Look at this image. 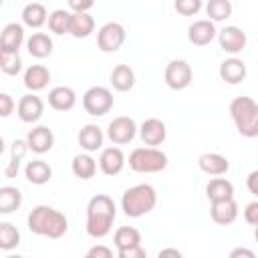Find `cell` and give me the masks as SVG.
<instances>
[{
	"label": "cell",
	"instance_id": "cell-3",
	"mask_svg": "<svg viewBox=\"0 0 258 258\" xmlns=\"http://www.w3.org/2000/svg\"><path fill=\"white\" fill-rule=\"evenodd\" d=\"M157 204V194L153 185L149 183H139L129 189H125L121 198V208L129 218H139L143 214H149Z\"/></svg>",
	"mask_w": 258,
	"mask_h": 258
},
{
	"label": "cell",
	"instance_id": "cell-23",
	"mask_svg": "<svg viewBox=\"0 0 258 258\" xmlns=\"http://www.w3.org/2000/svg\"><path fill=\"white\" fill-rule=\"evenodd\" d=\"M111 85H113L115 91H121V93L133 89V85H135V73H133V69L129 64H117L111 71Z\"/></svg>",
	"mask_w": 258,
	"mask_h": 258
},
{
	"label": "cell",
	"instance_id": "cell-36",
	"mask_svg": "<svg viewBox=\"0 0 258 258\" xmlns=\"http://www.w3.org/2000/svg\"><path fill=\"white\" fill-rule=\"evenodd\" d=\"M20 69H22V58L18 52H2L0 50V71L4 75L14 77L20 73Z\"/></svg>",
	"mask_w": 258,
	"mask_h": 258
},
{
	"label": "cell",
	"instance_id": "cell-37",
	"mask_svg": "<svg viewBox=\"0 0 258 258\" xmlns=\"http://www.w3.org/2000/svg\"><path fill=\"white\" fill-rule=\"evenodd\" d=\"M173 6H175V10H177L181 16H194V14L200 12L202 0H175Z\"/></svg>",
	"mask_w": 258,
	"mask_h": 258
},
{
	"label": "cell",
	"instance_id": "cell-46",
	"mask_svg": "<svg viewBox=\"0 0 258 258\" xmlns=\"http://www.w3.org/2000/svg\"><path fill=\"white\" fill-rule=\"evenodd\" d=\"M4 153V139H2V135H0V155Z\"/></svg>",
	"mask_w": 258,
	"mask_h": 258
},
{
	"label": "cell",
	"instance_id": "cell-35",
	"mask_svg": "<svg viewBox=\"0 0 258 258\" xmlns=\"http://www.w3.org/2000/svg\"><path fill=\"white\" fill-rule=\"evenodd\" d=\"M20 244V232L10 222H0V248L12 250Z\"/></svg>",
	"mask_w": 258,
	"mask_h": 258
},
{
	"label": "cell",
	"instance_id": "cell-5",
	"mask_svg": "<svg viewBox=\"0 0 258 258\" xmlns=\"http://www.w3.org/2000/svg\"><path fill=\"white\" fill-rule=\"evenodd\" d=\"M129 167L137 173H155L167 167V155L157 147H135L129 153Z\"/></svg>",
	"mask_w": 258,
	"mask_h": 258
},
{
	"label": "cell",
	"instance_id": "cell-19",
	"mask_svg": "<svg viewBox=\"0 0 258 258\" xmlns=\"http://www.w3.org/2000/svg\"><path fill=\"white\" fill-rule=\"evenodd\" d=\"M77 103V95L71 87H54L50 89L48 93V105L54 109V111H71Z\"/></svg>",
	"mask_w": 258,
	"mask_h": 258
},
{
	"label": "cell",
	"instance_id": "cell-14",
	"mask_svg": "<svg viewBox=\"0 0 258 258\" xmlns=\"http://www.w3.org/2000/svg\"><path fill=\"white\" fill-rule=\"evenodd\" d=\"M139 133H141V139H143L145 145L155 147V145H161V143L165 141L167 129H165V123H163V121L151 117V119H145V121L141 123Z\"/></svg>",
	"mask_w": 258,
	"mask_h": 258
},
{
	"label": "cell",
	"instance_id": "cell-10",
	"mask_svg": "<svg viewBox=\"0 0 258 258\" xmlns=\"http://www.w3.org/2000/svg\"><path fill=\"white\" fill-rule=\"evenodd\" d=\"M16 111H18V117L24 121V123H34L42 117V111H44V103L40 97L36 95H24L20 97L18 105H16Z\"/></svg>",
	"mask_w": 258,
	"mask_h": 258
},
{
	"label": "cell",
	"instance_id": "cell-12",
	"mask_svg": "<svg viewBox=\"0 0 258 258\" xmlns=\"http://www.w3.org/2000/svg\"><path fill=\"white\" fill-rule=\"evenodd\" d=\"M210 216L216 224L220 226H228L232 224L236 218H238V204L234 198H228V200H218V202H212V208H210Z\"/></svg>",
	"mask_w": 258,
	"mask_h": 258
},
{
	"label": "cell",
	"instance_id": "cell-21",
	"mask_svg": "<svg viewBox=\"0 0 258 258\" xmlns=\"http://www.w3.org/2000/svg\"><path fill=\"white\" fill-rule=\"evenodd\" d=\"M95 30V20L87 12H73L69 22V34L75 38H87Z\"/></svg>",
	"mask_w": 258,
	"mask_h": 258
},
{
	"label": "cell",
	"instance_id": "cell-45",
	"mask_svg": "<svg viewBox=\"0 0 258 258\" xmlns=\"http://www.w3.org/2000/svg\"><path fill=\"white\" fill-rule=\"evenodd\" d=\"M159 258H181V252L177 248H165L159 250Z\"/></svg>",
	"mask_w": 258,
	"mask_h": 258
},
{
	"label": "cell",
	"instance_id": "cell-40",
	"mask_svg": "<svg viewBox=\"0 0 258 258\" xmlns=\"http://www.w3.org/2000/svg\"><path fill=\"white\" fill-rule=\"evenodd\" d=\"M244 220L250 224V226H256L258 224V202H250L244 210Z\"/></svg>",
	"mask_w": 258,
	"mask_h": 258
},
{
	"label": "cell",
	"instance_id": "cell-16",
	"mask_svg": "<svg viewBox=\"0 0 258 258\" xmlns=\"http://www.w3.org/2000/svg\"><path fill=\"white\" fill-rule=\"evenodd\" d=\"M24 40V28L18 22H10L4 26L0 34V50L2 52H18L20 44Z\"/></svg>",
	"mask_w": 258,
	"mask_h": 258
},
{
	"label": "cell",
	"instance_id": "cell-18",
	"mask_svg": "<svg viewBox=\"0 0 258 258\" xmlns=\"http://www.w3.org/2000/svg\"><path fill=\"white\" fill-rule=\"evenodd\" d=\"M220 79L230 83V85H236V83H242L246 79V64L242 58H226L222 64H220Z\"/></svg>",
	"mask_w": 258,
	"mask_h": 258
},
{
	"label": "cell",
	"instance_id": "cell-32",
	"mask_svg": "<svg viewBox=\"0 0 258 258\" xmlns=\"http://www.w3.org/2000/svg\"><path fill=\"white\" fill-rule=\"evenodd\" d=\"M113 240H115V246H117L119 250H123V248L141 244V234H139V230L133 228V226H121V228L115 232Z\"/></svg>",
	"mask_w": 258,
	"mask_h": 258
},
{
	"label": "cell",
	"instance_id": "cell-29",
	"mask_svg": "<svg viewBox=\"0 0 258 258\" xmlns=\"http://www.w3.org/2000/svg\"><path fill=\"white\" fill-rule=\"evenodd\" d=\"M26 151H28V143L24 139H14V143L10 147V161L4 169L6 177H16L18 175V167H20V161L24 159Z\"/></svg>",
	"mask_w": 258,
	"mask_h": 258
},
{
	"label": "cell",
	"instance_id": "cell-13",
	"mask_svg": "<svg viewBox=\"0 0 258 258\" xmlns=\"http://www.w3.org/2000/svg\"><path fill=\"white\" fill-rule=\"evenodd\" d=\"M218 38H220V46L226 52H232V54L244 50L246 40H248L246 38V32L242 28H238V26H226V28H222L220 34H218Z\"/></svg>",
	"mask_w": 258,
	"mask_h": 258
},
{
	"label": "cell",
	"instance_id": "cell-34",
	"mask_svg": "<svg viewBox=\"0 0 258 258\" xmlns=\"http://www.w3.org/2000/svg\"><path fill=\"white\" fill-rule=\"evenodd\" d=\"M206 12L210 16V20H226L232 16V2L230 0H208L206 4Z\"/></svg>",
	"mask_w": 258,
	"mask_h": 258
},
{
	"label": "cell",
	"instance_id": "cell-25",
	"mask_svg": "<svg viewBox=\"0 0 258 258\" xmlns=\"http://www.w3.org/2000/svg\"><path fill=\"white\" fill-rule=\"evenodd\" d=\"M79 145L87 151H97L103 145V131L101 127L89 123L79 131Z\"/></svg>",
	"mask_w": 258,
	"mask_h": 258
},
{
	"label": "cell",
	"instance_id": "cell-2",
	"mask_svg": "<svg viewBox=\"0 0 258 258\" xmlns=\"http://www.w3.org/2000/svg\"><path fill=\"white\" fill-rule=\"evenodd\" d=\"M28 230L32 234L56 240L67 234L69 222H67L64 214H60L58 210H54L50 206H36L28 214Z\"/></svg>",
	"mask_w": 258,
	"mask_h": 258
},
{
	"label": "cell",
	"instance_id": "cell-41",
	"mask_svg": "<svg viewBox=\"0 0 258 258\" xmlns=\"http://www.w3.org/2000/svg\"><path fill=\"white\" fill-rule=\"evenodd\" d=\"M111 256H113V252L107 246H93L87 252V258H111Z\"/></svg>",
	"mask_w": 258,
	"mask_h": 258
},
{
	"label": "cell",
	"instance_id": "cell-20",
	"mask_svg": "<svg viewBox=\"0 0 258 258\" xmlns=\"http://www.w3.org/2000/svg\"><path fill=\"white\" fill-rule=\"evenodd\" d=\"M198 165L208 175H222L230 169V161L220 153H202L198 157Z\"/></svg>",
	"mask_w": 258,
	"mask_h": 258
},
{
	"label": "cell",
	"instance_id": "cell-33",
	"mask_svg": "<svg viewBox=\"0 0 258 258\" xmlns=\"http://www.w3.org/2000/svg\"><path fill=\"white\" fill-rule=\"evenodd\" d=\"M69 22H71V12L56 8L48 14V28L54 34H69Z\"/></svg>",
	"mask_w": 258,
	"mask_h": 258
},
{
	"label": "cell",
	"instance_id": "cell-15",
	"mask_svg": "<svg viewBox=\"0 0 258 258\" xmlns=\"http://www.w3.org/2000/svg\"><path fill=\"white\" fill-rule=\"evenodd\" d=\"M26 143H28V149H32L34 153H46L52 149V143H54V135L48 127L44 125H38L34 129H30L28 137H26Z\"/></svg>",
	"mask_w": 258,
	"mask_h": 258
},
{
	"label": "cell",
	"instance_id": "cell-27",
	"mask_svg": "<svg viewBox=\"0 0 258 258\" xmlns=\"http://www.w3.org/2000/svg\"><path fill=\"white\" fill-rule=\"evenodd\" d=\"M24 173H26V179H28L30 183L42 185V183H46V181L50 179L52 169H50V165H48L46 161H42V159H34V161H28Z\"/></svg>",
	"mask_w": 258,
	"mask_h": 258
},
{
	"label": "cell",
	"instance_id": "cell-43",
	"mask_svg": "<svg viewBox=\"0 0 258 258\" xmlns=\"http://www.w3.org/2000/svg\"><path fill=\"white\" fill-rule=\"evenodd\" d=\"M246 183H248V189H250V194H252V196H258V169L250 171V175H248Z\"/></svg>",
	"mask_w": 258,
	"mask_h": 258
},
{
	"label": "cell",
	"instance_id": "cell-26",
	"mask_svg": "<svg viewBox=\"0 0 258 258\" xmlns=\"http://www.w3.org/2000/svg\"><path fill=\"white\" fill-rule=\"evenodd\" d=\"M26 46H28V52H30L34 58H46V56H50V52H52V40H50V36L44 34V32H34V34L28 38Z\"/></svg>",
	"mask_w": 258,
	"mask_h": 258
},
{
	"label": "cell",
	"instance_id": "cell-6",
	"mask_svg": "<svg viewBox=\"0 0 258 258\" xmlns=\"http://www.w3.org/2000/svg\"><path fill=\"white\" fill-rule=\"evenodd\" d=\"M83 107L89 115H105L113 107V93L107 87H91L83 95Z\"/></svg>",
	"mask_w": 258,
	"mask_h": 258
},
{
	"label": "cell",
	"instance_id": "cell-31",
	"mask_svg": "<svg viewBox=\"0 0 258 258\" xmlns=\"http://www.w3.org/2000/svg\"><path fill=\"white\" fill-rule=\"evenodd\" d=\"M71 167H73V173H75L77 177H81V179H89V177H93L95 171H97V163H95V159H93L91 155H85V153L75 155Z\"/></svg>",
	"mask_w": 258,
	"mask_h": 258
},
{
	"label": "cell",
	"instance_id": "cell-38",
	"mask_svg": "<svg viewBox=\"0 0 258 258\" xmlns=\"http://www.w3.org/2000/svg\"><path fill=\"white\" fill-rule=\"evenodd\" d=\"M145 256H147V252L141 248V244L119 250V258H145Z\"/></svg>",
	"mask_w": 258,
	"mask_h": 258
},
{
	"label": "cell",
	"instance_id": "cell-42",
	"mask_svg": "<svg viewBox=\"0 0 258 258\" xmlns=\"http://www.w3.org/2000/svg\"><path fill=\"white\" fill-rule=\"evenodd\" d=\"M93 4H95V0H69V6L75 12H87Z\"/></svg>",
	"mask_w": 258,
	"mask_h": 258
},
{
	"label": "cell",
	"instance_id": "cell-22",
	"mask_svg": "<svg viewBox=\"0 0 258 258\" xmlns=\"http://www.w3.org/2000/svg\"><path fill=\"white\" fill-rule=\"evenodd\" d=\"M48 81H50V73H48V69L42 67V64H32V67H28L26 73H24V85H26V89H30V91H40V89H44V87L48 85Z\"/></svg>",
	"mask_w": 258,
	"mask_h": 258
},
{
	"label": "cell",
	"instance_id": "cell-39",
	"mask_svg": "<svg viewBox=\"0 0 258 258\" xmlns=\"http://www.w3.org/2000/svg\"><path fill=\"white\" fill-rule=\"evenodd\" d=\"M14 111V99L6 93H0V117H8Z\"/></svg>",
	"mask_w": 258,
	"mask_h": 258
},
{
	"label": "cell",
	"instance_id": "cell-28",
	"mask_svg": "<svg viewBox=\"0 0 258 258\" xmlns=\"http://www.w3.org/2000/svg\"><path fill=\"white\" fill-rule=\"evenodd\" d=\"M46 8L40 2H30L22 8V22L30 28H40L46 22Z\"/></svg>",
	"mask_w": 258,
	"mask_h": 258
},
{
	"label": "cell",
	"instance_id": "cell-24",
	"mask_svg": "<svg viewBox=\"0 0 258 258\" xmlns=\"http://www.w3.org/2000/svg\"><path fill=\"white\" fill-rule=\"evenodd\" d=\"M206 196H208L210 202L234 198V185H232V181H228L226 177H214V179H210L208 185H206Z\"/></svg>",
	"mask_w": 258,
	"mask_h": 258
},
{
	"label": "cell",
	"instance_id": "cell-11",
	"mask_svg": "<svg viewBox=\"0 0 258 258\" xmlns=\"http://www.w3.org/2000/svg\"><path fill=\"white\" fill-rule=\"evenodd\" d=\"M214 36H216V26H214V20H196V22H191L189 24V28H187V38H189V42L191 44H196V46H206V44H210L212 40H214Z\"/></svg>",
	"mask_w": 258,
	"mask_h": 258
},
{
	"label": "cell",
	"instance_id": "cell-30",
	"mask_svg": "<svg viewBox=\"0 0 258 258\" xmlns=\"http://www.w3.org/2000/svg\"><path fill=\"white\" fill-rule=\"evenodd\" d=\"M20 204H22V194L18 187H12V185L0 187V214H10L18 210Z\"/></svg>",
	"mask_w": 258,
	"mask_h": 258
},
{
	"label": "cell",
	"instance_id": "cell-7",
	"mask_svg": "<svg viewBox=\"0 0 258 258\" xmlns=\"http://www.w3.org/2000/svg\"><path fill=\"white\" fill-rule=\"evenodd\" d=\"M125 42V28L119 22H107L97 32V46L103 52H115Z\"/></svg>",
	"mask_w": 258,
	"mask_h": 258
},
{
	"label": "cell",
	"instance_id": "cell-9",
	"mask_svg": "<svg viewBox=\"0 0 258 258\" xmlns=\"http://www.w3.org/2000/svg\"><path fill=\"white\" fill-rule=\"evenodd\" d=\"M135 133H137L135 121H133L131 117H125V115L115 117V119L109 123V127H107V135H109V139H111L115 145H125V143H129V141L135 137Z\"/></svg>",
	"mask_w": 258,
	"mask_h": 258
},
{
	"label": "cell",
	"instance_id": "cell-17",
	"mask_svg": "<svg viewBox=\"0 0 258 258\" xmlns=\"http://www.w3.org/2000/svg\"><path fill=\"white\" fill-rule=\"evenodd\" d=\"M125 165V155L119 147H107L103 149L99 157V167L105 175H117Z\"/></svg>",
	"mask_w": 258,
	"mask_h": 258
},
{
	"label": "cell",
	"instance_id": "cell-47",
	"mask_svg": "<svg viewBox=\"0 0 258 258\" xmlns=\"http://www.w3.org/2000/svg\"><path fill=\"white\" fill-rule=\"evenodd\" d=\"M2 2H4V0H0V6H2Z\"/></svg>",
	"mask_w": 258,
	"mask_h": 258
},
{
	"label": "cell",
	"instance_id": "cell-1",
	"mask_svg": "<svg viewBox=\"0 0 258 258\" xmlns=\"http://www.w3.org/2000/svg\"><path fill=\"white\" fill-rule=\"evenodd\" d=\"M115 220V202L105 196L97 194L87 204V234L91 238H103L111 232Z\"/></svg>",
	"mask_w": 258,
	"mask_h": 258
},
{
	"label": "cell",
	"instance_id": "cell-8",
	"mask_svg": "<svg viewBox=\"0 0 258 258\" xmlns=\"http://www.w3.org/2000/svg\"><path fill=\"white\" fill-rule=\"evenodd\" d=\"M163 77H165V83H167L169 89H173V91H181V89H185V87L191 83L194 73H191V67H189L185 60L175 58V60L167 62Z\"/></svg>",
	"mask_w": 258,
	"mask_h": 258
},
{
	"label": "cell",
	"instance_id": "cell-4",
	"mask_svg": "<svg viewBox=\"0 0 258 258\" xmlns=\"http://www.w3.org/2000/svg\"><path fill=\"white\" fill-rule=\"evenodd\" d=\"M230 115L240 135L244 137L258 135V105L252 97H236L230 103Z\"/></svg>",
	"mask_w": 258,
	"mask_h": 258
},
{
	"label": "cell",
	"instance_id": "cell-44",
	"mask_svg": "<svg viewBox=\"0 0 258 258\" xmlns=\"http://www.w3.org/2000/svg\"><path fill=\"white\" fill-rule=\"evenodd\" d=\"M256 258L254 256V252L252 250H246V248H236V250H232L230 252V258Z\"/></svg>",
	"mask_w": 258,
	"mask_h": 258
}]
</instances>
